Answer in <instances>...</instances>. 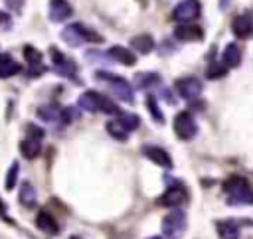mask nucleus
Returning a JSON list of instances; mask_svg holds the SVG:
<instances>
[{
	"mask_svg": "<svg viewBox=\"0 0 253 239\" xmlns=\"http://www.w3.org/2000/svg\"><path fill=\"white\" fill-rule=\"evenodd\" d=\"M51 59H53V65H55V71L63 77H75V63L71 59H67L59 49L51 47Z\"/></svg>",
	"mask_w": 253,
	"mask_h": 239,
	"instance_id": "nucleus-13",
	"label": "nucleus"
},
{
	"mask_svg": "<svg viewBox=\"0 0 253 239\" xmlns=\"http://www.w3.org/2000/svg\"><path fill=\"white\" fill-rule=\"evenodd\" d=\"M136 83H138L140 89H148V87H154V85L160 83V75H156V73H138Z\"/></svg>",
	"mask_w": 253,
	"mask_h": 239,
	"instance_id": "nucleus-25",
	"label": "nucleus"
},
{
	"mask_svg": "<svg viewBox=\"0 0 253 239\" xmlns=\"http://www.w3.org/2000/svg\"><path fill=\"white\" fill-rule=\"evenodd\" d=\"M77 105H79L83 111H87V113L121 115V109H119L111 99H107L105 95H101V93H97V91H85V93L79 97Z\"/></svg>",
	"mask_w": 253,
	"mask_h": 239,
	"instance_id": "nucleus-2",
	"label": "nucleus"
},
{
	"mask_svg": "<svg viewBox=\"0 0 253 239\" xmlns=\"http://www.w3.org/2000/svg\"><path fill=\"white\" fill-rule=\"evenodd\" d=\"M0 215H4V203H2V199H0Z\"/></svg>",
	"mask_w": 253,
	"mask_h": 239,
	"instance_id": "nucleus-32",
	"label": "nucleus"
},
{
	"mask_svg": "<svg viewBox=\"0 0 253 239\" xmlns=\"http://www.w3.org/2000/svg\"><path fill=\"white\" fill-rule=\"evenodd\" d=\"M142 154H144L150 162H154V164H158V166H162V168H170V166H172L170 154H168L164 148H160V146L146 144V146L142 148Z\"/></svg>",
	"mask_w": 253,
	"mask_h": 239,
	"instance_id": "nucleus-11",
	"label": "nucleus"
},
{
	"mask_svg": "<svg viewBox=\"0 0 253 239\" xmlns=\"http://www.w3.org/2000/svg\"><path fill=\"white\" fill-rule=\"evenodd\" d=\"M162 233L168 239H180L186 233V213L182 209H172L162 219Z\"/></svg>",
	"mask_w": 253,
	"mask_h": 239,
	"instance_id": "nucleus-5",
	"label": "nucleus"
},
{
	"mask_svg": "<svg viewBox=\"0 0 253 239\" xmlns=\"http://www.w3.org/2000/svg\"><path fill=\"white\" fill-rule=\"evenodd\" d=\"M38 117L42 120H47V122H55L57 119H61V111L55 107V105H43L38 109Z\"/></svg>",
	"mask_w": 253,
	"mask_h": 239,
	"instance_id": "nucleus-24",
	"label": "nucleus"
},
{
	"mask_svg": "<svg viewBox=\"0 0 253 239\" xmlns=\"http://www.w3.org/2000/svg\"><path fill=\"white\" fill-rule=\"evenodd\" d=\"M215 231L221 239H239L241 231H239V223L233 219H223L215 223Z\"/></svg>",
	"mask_w": 253,
	"mask_h": 239,
	"instance_id": "nucleus-15",
	"label": "nucleus"
},
{
	"mask_svg": "<svg viewBox=\"0 0 253 239\" xmlns=\"http://www.w3.org/2000/svg\"><path fill=\"white\" fill-rule=\"evenodd\" d=\"M24 57H26V61L30 65H40V61H42V53L36 47H32V45H26L24 47Z\"/></svg>",
	"mask_w": 253,
	"mask_h": 239,
	"instance_id": "nucleus-27",
	"label": "nucleus"
},
{
	"mask_svg": "<svg viewBox=\"0 0 253 239\" xmlns=\"http://www.w3.org/2000/svg\"><path fill=\"white\" fill-rule=\"evenodd\" d=\"M18 162H14L12 166H10V170H8V174H6V190H12L14 186H16V178H18Z\"/></svg>",
	"mask_w": 253,
	"mask_h": 239,
	"instance_id": "nucleus-29",
	"label": "nucleus"
},
{
	"mask_svg": "<svg viewBox=\"0 0 253 239\" xmlns=\"http://www.w3.org/2000/svg\"><path fill=\"white\" fill-rule=\"evenodd\" d=\"M202 89H204V85H202V81L196 79V77H182V79H178V83H176V91H178L180 97L186 99V101L198 99V97L202 95Z\"/></svg>",
	"mask_w": 253,
	"mask_h": 239,
	"instance_id": "nucleus-9",
	"label": "nucleus"
},
{
	"mask_svg": "<svg viewBox=\"0 0 253 239\" xmlns=\"http://www.w3.org/2000/svg\"><path fill=\"white\" fill-rule=\"evenodd\" d=\"M186 199V190L180 184H174L170 188H166V192L156 199L158 205H166V207H178L182 201Z\"/></svg>",
	"mask_w": 253,
	"mask_h": 239,
	"instance_id": "nucleus-10",
	"label": "nucleus"
},
{
	"mask_svg": "<svg viewBox=\"0 0 253 239\" xmlns=\"http://www.w3.org/2000/svg\"><path fill=\"white\" fill-rule=\"evenodd\" d=\"M73 14V8L67 0H51L49 2V18L53 22H63Z\"/></svg>",
	"mask_w": 253,
	"mask_h": 239,
	"instance_id": "nucleus-14",
	"label": "nucleus"
},
{
	"mask_svg": "<svg viewBox=\"0 0 253 239\" xmlns=\"http://www.w3.org/2000/svg\"><path fill=\"white\" fill-rule=\"evenodd\" d=\"M95 75L109 83V89L117 99H121L125 103H134V91H132L130 83H126V79L113 75V73H105V71H97Z\"/></svg>",
	"mask_w": 253,
	"mask_h": 239,
	"instance_id": "nucleus-4",
	"label": "nucleus"
},
{
	"mask_svg": "<svg viewBox=\"0 0 253 239\" xmlns=\"http://www.w3.org/2000/svg\"><path fill=\"white\" fill-rule=\"evenodd\" d=\"M225 71H227V67L223 63H211L208 67V71H206V77L208 79H219V77L225 75Z\"/></svg>",
	"mask_w": 253,
	"mask_h": 239,
	"instance_id": "nucleus-28",
	"label": "nucleus"
},
{
	"mask_svg": "<svg viewBox=\"0 0 253 239\" xmlns=\"http://www.w3.org/2000/svg\"><path fill=\"white\" fill-rule=\"evenodd\" d=\"M107 55H109L111 59H115V61L123 63V65H134V63H136L134 53H132V51H128V49H126V47H123V45H113V47L107 51Z\"/></svg>",
	"mask_w": 253,
	"mask_h": 239,
	"instance_id": "nucleus-16",
	"label": "nucleus"
},
{
	"mask_svg": "<svg viewBox=\"0 0 253 239\" xmlns=\"http://www.w3.org/2000/svg\"><path fill=\"white\" fill-rule=\"evenodd\" d=\"M20 203L26 207H34L36 205V190L30 182H24L20 188Z\"/></svg>",
	"mask_w": 253,
	"mask_h": 239,
	"instance_id": "nucleus-23",
	"label": "nucleus"
},
{
	"mask_svg": "<svg viewBox=\"0 0 253 239\" xmlns=\"http://www.w3.org/2000/svg\"><path fill=\"white\" fill-rule=\"evenodd\" d=\"M61 38H63V41H65L67 45H71V47H77V45H81L83 41H93V43H101V41H103V38H101L97 32L89 30V28L83 26V24H71V26H67V28L61 32Z\"/></svg>",
	"mask_w": 253,
	"mask_h": 239,
	"instance_id": "nucleus-3",
	"label": "nucleus"
},
{
	"mask_svg": "<svg viewBox=\"0 0 253 239\" xmlns=\"http://www.w3.org/2000/svg\"><path fill=\"white\" fill-rule=\"evenodd\" d=\"M174 36L180 41H200L202 36H204V32H202L200 26H194L190 22H184V24H180V26L174 28Z\"/></svg>",
	"mask_w": 253,
	"mask_h": 239,
	"instance_id": "nucleus-12",
	"label": "nucleus"
},
{
	"mask_svg": "<svg viewBox=\"0 0 253 239\" xmlns=\"http://www.w3.org/2000/svg\"><path fill=\"white\" fill-rule=\"evenodd\" d=\"M119 117H121V120L126 124L128 130H132V128L138 126V117H136V115H132V113H121Z\"/></svg>",
	"mask_w": 253,
	"mask_h": 239,
	"instance_id": "nucleus-30",
	"label": "nucleus"
},
{
	"mask_svg": "<svg viewBox=\"0 0 253 239\" xmlns=\"http://www.w3.org/2000/svg\"><path fill=\"white\" fill-rule=\"evenodd\" d=\"M130 45L138 53H150L154 49V40L148 34H142V36H134L132 41H130Z\"/></svg>",
	"mask_w": 253,
	"mask_h": 239,
	"instance_id": "nucleus-21",
	"label": "nucleus"
},
{
	"mask_svg": "<svg viewBox=\"0 0 253 239\" xmlns=\"http://www.w3.org/2000/svg\"><path fill=\"white\" fill-rule=\"evenodd\" d=\"M146 107H148V111H150L152 119H154L158 124H162V122H164V115H162L160 107L156 105V99H154V97H148V99H146Z\"/></svg>",
	"mask_w": 253,
	"mask_h": 239,
	"instance_id": "nucleus-26",
	"label": "nucleus"
},
{
	"mask_svg": "<svg viewBox=\"0 0 253 239\" xmlns=\"http://www.w3.org/2000/svg\"><path fill=\"white\" fill-rule=\"evenodd\" d=\"M241 61V49L237 47V43H229L225 45L223 53H221V63L225 67H237Z\"/></svg>",
	"mask_w": 253,
	"mask_h": 239,
	"instance_id": "nucleus-18",
	"label": "nucleus"
},
{
	"mask_svg": "<svg viewBox=\"0 0 253 239\" xmlns=\"http://www.w3.org/2000/svg\"><path fill=\"white\" fill-rule=\"evenodd\" d=\"M150 239H162V237H150Z\"/></svg>",
	"mask_w": 253,
	"mask_h": 239,
	"instance_id": "nucleus-34",
	"label": "nucleus"
},
{
	"mask_svg": "<svg viewBox=\"0 0 253 239\" xmlns=\"http://www.w3.org/2000/svg\"><path fill=\"white\" fill-rule=\"evenodd\" d=\"M223 192L227 198V203L231 205H245V203H253V190L247 182V178L243 176H229L223 182Z\"/></svg>",
	"mask_w": 253,
	"mask_h": 239,
	"instance_id": "nucleus-1",
	"label": "nucleus"
},
{
	"mask_svg": "<svg viewBox=\"0 0 253 239\" xmlns=\"http://www.w3.org/2000/svg\"><path fill=\"white\" fill-rule=\"evenodd\" d=\"M10 16L8 14H4V12H0V30H8L10 28Z\"/></svg>",
	"mask_w": 253,
	"mask_h": 239,
	"instance_id": "nucleus-31",
	"label": "nucleus"
},
{
	"mask_svg": "<svg viewBox=\"0 0 253 239\" xmlns=\"http://www.w3.org/2000/svg\"><path fill=\"white\" fill-rule=\"evenodd\" d=\"M71 239H81V237H77V235H73V237H71Z\"/></svg>",
	"mask_w": 253,
	"mask_h": 239,
	"instance_id": "nucleus-33",
	"label": "nucleus"
},
{
	"mask_svg": "<svg viewBox=\"0 0 253 239\" xmlns=\"http://www.w3.org/2000/svg\"><path fill=\"white\" fill-rule=\"evenodd\" d=\"M107 132H109L113 138H117V140H125L130 130H128L126 124L121 120V117H117V119H113V120L107 122Z\"/></svg>",
	"mask_w": 253,
	"mask_h": 239,
	"instance_id": "nucleus-20",
	"label": "nucleus"
},
{
	"mask_svg": "<svg viewBox=\"0 0 253 239\" xmlns=\"http://www.w3.org/2000/svg\"><path fill=\"white\" fill-rule=\"evenodd\" d=\"M20 71V65L6 53L0 55V77H12Z\"/></svg>",
	"mask_w": 253,
	"mask_h": 239,
	"instance_id": "nucleus-22",
	"label": "nucleus"
},
{
	"mask_svg": "<svg viewBox=\"0 0 253 239\" xmlns=\"http://www.w3.org/2000/svg\"><path fill=\"white\" fill-rule=\"evenodd\" d=\"M231 30L237 38H249L251 32H253V22L247 16H237L231 24Z\"/></svg>",
	"mask_w": 253,
	"mask_h": 239,
	"instance_id": "nucleus-19",
	"label": "nucleus"
},
{
	"mask_svg": "<svg viewBox=\"0 0 253 239\" xmlns=\"http://www.w3.org/2000/svg\"><path fill=\"white\" fill-rule=\"evenodd\" d=\"M36 225H38L43 233H47V235H55V233L59 231L57 221H55L53 215L47 213V211H40V213H38V217H36Z\"/></svg>",
	"mask_w": 253,
	"mask_h": 239,
	"instance_id": "nucleus-17",
	"label": "nucleus"
},
{
	"mask_svg": "<svg viewBox=\"0 0 253 239\" xmlns=\"http://www.w3.org/2000/svg\"><path fill=\"white\" fill-rule=\"evenodd\" d=\"M174 132H176L182 140H190V138L196 136V132H198V124H196L192 113L182 111V113H178V115L174 117Z\"/></svg>",
	"mask_w": 253,
	"mask_h": 239,
	"instance_id": "nucleus-7",
	"label": "nucleus"
},
{
	"mask_svg": "<svg viewBox=\"0 0 253 239\" xmlns=\"http://www.w3.org/2000/svg\"><path fill=\"white\" fill-rule=\"evenodd\" d=\"M200 12H202V6H200L198 0H182V2H178V4L174 6L172 18H174L176 22L184 24V22L196 20V18L200 16Z\"/></svg>",
	"mask_w": 253,
	"mask_h": 239,
	"instance_id": "nucleus-8",
	"label": "nucleus"
},
{
	"mask_svg": "<svg viewBox=\"0 0 253 239\" xmlns=\"http://www.w3.org/2000/svg\"><path fill=\"white\" fill-rule=\"evenodd\" d=\"M42 138H43V130L38 128V126H34V124H28V136L20 144V150H22V154L28 160H34L40 154V150H42Z\"/></svg>",
	"mask_w": 253,
	"mask_h": 239,
	"instance_id": "nucleus-6",
	"label": "nucleus"
}]
</instances>
